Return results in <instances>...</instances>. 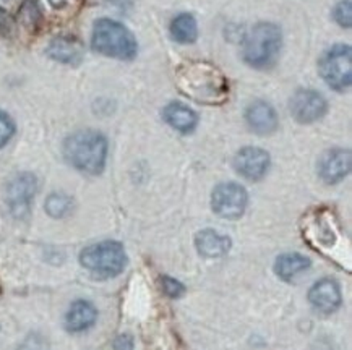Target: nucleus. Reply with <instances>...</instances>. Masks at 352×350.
Wrapping results in <instances>:
<instances>
[{"instance_id": "nucleus-1", "label": "nucleus", "mask_w": 352, "mask_h": 350, "mask_svg": "<svg viewBox=\"0 0 352 350\" xmlns=\"http://www.w3.org/2000/svg\"><path fill=\"white\" fill-rule=\"evenodd\" d=\"M179 89L201 104H221L229 96V83L218 67L208 62H188L177 69Z\"/></svg>"}, {"instance_id": "nucleus-2", "label": "nucleus", "mask_w": 352, "mask_h": 350, "mask_svg": "<svg viewBox=\"0 0 352 350\" xmlns=\"http://www.w3.org/2000/svg\"><path fill=\"white\" fill-rule=\"evenodd\" d=\"M109 143L98 130L74 132L64 141V158L72 167L87 175H99L106 169Z\"/></svg>"}, {"instance_id": "nucleus-3", "label": "nucleus", "mask_w": 352, "mask_h": 350, "mask_svg": "<svg viewBox=\"0 0 352 350\" xmlns=\"http://www.w3.org/2000/svg\"><path fill=\"white\" fill-rule=\"evenodd\" d=\"M283 47V31L278 25L260 21L247 34L242 58L256 70H268L276 64Z\"/></svg>"}, {"instance_id": "nucleus-4", "label": "nucleus", "mask_w": 352, "mask_h": 350, "mask_svg": "<svg viewBox=\"0 0 352 350\" xmlns=\"http://www.w3.org/2000/svg\"><path fill=\"white\" fill-rule=\"evenodd\" d=\"M91 47L98 54L119 60H133L138 54V44L127 26L111 18L94 21Z\"/></svg>"}, {"instance_id": "nucleus-5", "label": "nucleus", "mask_w": 352, "mask_h": 350, "mask_svg": "<svg viewBox=\"0 0 352 350\" xmlns=\"http://www.w3.org/2000/svg\"><path fill=\"white\" fill-rule=\"evenodd\" d=\"M127 253L124 245L116 240H104L88 245L80 253L81 266L101 279L119 276L127 266Z\"/></svg>"}, {"instance_id": "nucleus-6", "label": "nucleus", "mask_w": 352, "mask_h": 350, "mask_svg": "<svg viewBox=\"0 0 352 350\" xmlns=\"http://www.w3.org/2000/svg\"><path fill=\"white\" fill-rule=\"evenodd\" d=\"M323 82L335 91H346L352 83V51L347 44H336L318 62Z\"/></svg>"}, {"instance_id": "nucleus-7", "label": "nucleus", "mask_w": 352, "mask_h": 350, "mask_svg": "<svg viewBox=\"0 0 352 350\" xmlns=\"http://www.w3.org/2000/svg\"><path fill=\"white\" fill-rule=\"evenodd\" d=\"M38 193V178L31 172H20L13 175L7 183L6 201L10 214L18 221L30 218L34 196Z\"/></svg>"}, {"instance_id": "nucleus-8", "label": "nucleus", "mask_w": 352, "mask_h": 350, "mask_svg": "<svg viewBox=\"0 0 352 350\" xmlns=\"http://www.w3.org/2000/svg\"><path fill=\"white\" fill-rule=\"evenodd\" d=\"M247 190L234 182L219 183L211 195V208L219 218L229 219V221L242 218L247 209Z\"/></svg>"}, {"instance_id": "nucleus-9", "label": "nucleus", "mask_w": 352, "mask_h": 350, "mask_svg": "<svg viewBox=\"0 0 352 350\" xmlns=\"http://www.w3.org/2000/svg\"><path fill=\"white\" fill-rule=\"evenodd\" d=\"M291 114L299 124H315L328 112V102L322 93L315 89H299L291 97Z\"/></svg>"}, {"instance_id": "nucleus-10", "label": "nucleus", "mask_w": 352, "mask_h": 350, "mask_svg": "<svg viewBox=\"0 0 352 350\" xmlns=\"http://www.w3.org/2000/svg\"><path fill=\"white\" fill-rule=\"evenodd\" d=\"M234 169L247 180H261L270 169V154L256 146L242 148L234 158Z\"/></svg>"}, {"instance_id": "nucleus-11", "label": "nucleus", "mask_w": 352, "mask_h": 350, "mask_svg": "<svg viewBox=\"0 0 352 350\" xmlns=\"http://www.w3.org/2000/svg\"><path fill=\"white\" fill-rule=\"evenodd\" d=\"M351 172V151L349 150H329L318 161V175L328 185H335Z\"/></svg>"}, {"instance_id": "nucleus-12", "label": "nucleus", "mask_w": 352, "mask_h": 350, "mask_svg": "<svg viewBox=\"0 0 352 350\" xmlns=\"http://www.w3.org/2000/svg\"><path fill=\"white\" fill-rule=\"evenodd\" d=\"M309 302L312 305L315 312L329 315L335 313L341 307L342 295L341 289L336 281L333 279H320L309 290Z\"/></svg>"}, {"instance_id": "nucleus-13", "label": "nucleus", "mask_w": 352, "mask_h": 350, "mask_svg": "<svg viewBox=\"0 0 352 350\" xmlns=\"http://www.w3.org/2000/svg\"><path fill=\"white\" fill-rule=\"evenodd\" d=\"M245 122L256 135H272L279 127V119L274 107L266 101H255L247 107Z\"/></svg>"}, {"instance_id": "nucleus-14", "label": "nucleus", "mask_w": 352, "mask_h": 350, "mask_svg": "<svg viewBox=\"0 0 352 350\" xmlns=\"http://www.w3.org/2000/svg\"><path fill=\"white\" fill-rule=\"evenodd\" d=\"M96 321H98V308L94 307V303L85 299H78L75 300V302H72L64 318L65 329L74 334L85 333V331H88L89 327H93Z\"/></svg>"}, {"instance_id": "nucleus-15", "label": "nucleus", "mask_w": 352, "mask_h": 350, "mask_svg": "<svg viewBox=\"0 0 352 350\" xmlns=\"http://www.w3.org/2000/svg\"><path fill=\"white\" fill-rule=\"evenodd\" d=\"M47 56L60 64L76 65L83 60L85 47L74 36H57L49 43Z\"/></svg>"}, {"instance_id": "nucleus-16", "label": "nucleus", "mask_w": 352, "mask_h": 350, "mask_svg": "<svg viewBox=\"0 0 352 350\" xmlns=\"http://www.w3.org/2000/svg\"><path fill=\"white\" fill-rule=\"evenodd\" d=\"M162 119L174 130L184 135L192 133L198 125L197 112L182 102H169L162 109Z\"/></svg>"}, {"instance_id": "nucleus-17", "label": "nucleus", "mask_w": 352, "mask_h": 350, "mask_svg": "<svg viewBox=\"0 0 352 350\" xmlns=\"http://www.w3.org/2000/svg\"><path fill=\"white\" fill-rule=\"evenodd\" d=\"M198 253L205 258H221L231 250V239L213 229H205L195 237Z\"/></svg>"}, {"instance_id": "nucleus-18", "label": "nucleus", "mask_w": 352, "mask_h": 350, "mask_svg": "<svg viewBox=\"0 0 352 350\" xmlns=\"http://www.w3.org/2000/svg\"><path fill=\"white\" fill-rule=\"evenodd\" d=\"M310 268V259L300 253H284L274 263V272L283 281H292Z\"/></svg>"}, {"instance_id": "nucleus-19", "label": "nucleus", "mask_w": 352, "mask_h": 350, "mask_svg": "<svg viewBox=\"0 0 352 350\" xmlns=\"http://www.w3.org/2000/svg\"><path fill=\"white\" fill-rule=\"evenodd\" d=\"M170 36L180 44H192L198 38V23L192 13H180L170 23Z\"/></svg>"}, {"instance_id": "nucleus-20", "label": "nucleus", "mask_w": 352, "mask_h": 350, "mask_svg": "<svg viewBox=\"0 0 352 350\" xmlns=\"http://www.w3.org/2000/svg\"><path fill=\"white\" fill-rule=\"evenodd\" d=\"M44 209L54 219H64L74 211V200L65 193H51L46 198V203H44Z\"/></svg>"}, {"instance_id": "nucleus-21", "label": "nucleus", "mask_w": 352, "mask_h": 350, "mask_svg": "<svg viewBox=\"0 0 352 350\" xmlns=\"http://www.w3.org/2000/svg\"><path fill=\"white\" fill-rule=\"evenodd\" d=\"M333 18L341 28L352 26V0H340L333 8Z\"/></svg>"}, {"instance_id": "nucleus-22", "label": "nucleus", "mask_w": 352, "mask_h": 350, "mask_svg": "<svg viewBox=\"0 0 352 350\" xmlns=\"http://www.w3.org/2000/svg\"><path fill=\"white\" fill-rule=\"evenodd\" d=\"M16 125L7 112L0 110V150L6 148L13 137H15Z\"/></svg>"}, {"instance_id": "nucleus-23", "label": "nucleus", "mask_w": 352, "mask_h": 350, "mask_svg": "<svg viewBox=\"0 0 352 350\" xmlns=\"http://www.w3.org/2000/svg\"><path fill=\"white\" fill-rule=\"evenodd\" d=\"M16 350H49V342L43 334L31 333L18 345Z\"/></svg>"}, {"instance_id": "nucleus-24", "label": "nucleus", "mask_w": 352, "mask_h": 350, "mask_svg": "<svg viewBox=\"0 0 352 350\" xmlns=\"http://www.w3.org/2000/svg\"><path fill=\"white\" fill-rule=\"evenodd\" d=\"M161 284H162V290H164V294L168 295V297H170V299L182 297L184 292H185V287H184L182 282L175 281L174 277L164 276L161 279Z\"/></svg>"}, {"instance_id": "nucleus-25", "label": "nucleus", "mask_w": 352, "mask_h": 350, "mask_svg": "<svg viewBox=\"0 0 352 350\" xmlns=\"http://www.w3.org/2000/svg\"><path fill=\"white\" fill-rule=\"evenodd\" d=\"M112 350H133V338L130 334H120L114 340Z\"/></svg>"}]
</instances>
